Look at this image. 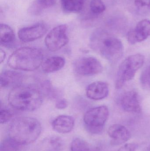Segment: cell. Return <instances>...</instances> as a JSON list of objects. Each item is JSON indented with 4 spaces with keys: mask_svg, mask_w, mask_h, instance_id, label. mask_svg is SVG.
Segmentation results:
<instances>
[{
    "mask_svg": "<svg viewBox=\"0 0 150 151\" xmlns=\"http://www.w3.org/2000/svg\"><path fill=\"white\" fill-rule=\"evenodd\" d=\"M90 46L112 64L117 63L122 57L124 47L120 40L106 32L98 30L90 39Z\"/></svg>",
    "mask_w": 150,
    "mask_h": 151,
    "instance_id": "obj_1",
    "label": "cell"
},
{
    "mask_svg": "<svg viewBox=\"0 0 150 151\" xmlns=\"http://www.w3.org/2000/svg\"><path fill=\"white\" fill-rule=\"evenodd\" d=\"M8 101L14 109L24 111H33L38 109L43 103L42 92L33 85H21L10 91Z\"/></svg>",
    "mask_w": 150,
    "mask_h": 151,
    "instance_id": "obj_2",
    "label": "cell"
},
{
    "mask_svg": "<svg viewBox=\"0 0 150 151\" xmlns=\"http://www.w3.org/2000/svg\"><path fill=\"white\" fill-rule=\"evenodd\" d=\"M41 125L38 119L30 117H20L13 119L8 129L9 137L22 145L35 142L41 132Z\"/></svg>",
    "mask_w": 150,
    "mask_h": 151,
    "instance_id": "obj_3",
    "label": "cell"
},
{
    "mask_svg": "<svg viewBox=\"0 0 150 151\" xmlns=\"http://www.w3.org/2000/svg\"><path fill=\"white\" fill-rule=\"evenodd\" d=\"M44 56L41 50L37 48L24 47L13 52L8 59L10 68L16 70L32 71L42 65Z\"/></svg>",
    "mask_w": 150,
    "mask_h": 151,
    "instance_id": "obj_4",
    "label": "cell"
},
{
    "mask_svg": "<svg viewBox=\"0 0 150 151\" xmlns=\"http://www.w3.org/2000/svg\"><path fill=\"white\" fill-rule=\"evenodd\" d=\"M145 61V57L141 54L131 55L125 58L118 68L115 88H121L123 85L134 77L136 72L142 67Z\"/></svg>",
    "mask_w": 150,
    "mask_h": 151,
    "instance_id": "obj_5",
    "label": "cell"
},
{
    "mask_svg": "<svg viewBox=\"0 0 150 151\" xmlns=\"http://www.w3.org/2000/svg\"><path fill=\"white\" fill-rule=\"evenodd\" d=\"M109 114V110L106 106H100L88 110L84 116V122L87 130L92 134L101 133Z\"/></svg>",
    "mask_w": 150,
    "mask_h": 151,
    "instance_id": "obj_6",
    "label": "cell"
},
{
    "mask_svg": "<svg viewBox=\"0 0 150 151\" xmlns=\"http://www.w3.org/2000/svg\"><path fill=\"white\" fill-rule=\"evenodd\" d=\"M67 25H60L53 28L45 38V42L48 49L52 52L57 51L66 46L69 42L67 35Z\"/></svg>",
    "mask_w": 150,
    "mask_h": 151,
    "instance_id": "obj_7",
    "label": "cell"
},
{
    "mask_svg": "<svg viewBox=\"0 0 150 151\" xmlns=\"http://www.w3.org/2000/svg\"><path fill=\"white\" fill-rule=\"evenodd\" d=\"M74 68L77 73L82 76L97 75L103 71L102 64L92 57H85L77 59L74 63Z\"/></svg>",
    "mask_w": 150,
    "mask_h": 151,
    "instance_id": "obj_8",
    "label": "cell"
},
{
    "mask_svg": "<svg viewBox=\"0 0 150 151\" xmlns=\"http://www.w3.org/2000/svg\"><path fill=\"white\" fill-rule=\"evenodd\" d=\"M47 30L45 24L37 23L20 29L18 32V38L23 42H31L41 38L45 34Z\"/></svg>",
    "mask_w": 150,
    "mask_h": 151,
    "instance_id": "obj_9",
    "label": "cell"
},
{
    "mask_svg": "<svg viewBox=\"0 0 150 151\" xmlns=\"http://www.w3.org/2000/svg\"><path fill=\"white\" fill-rule=\"evenodd\" d=\"M150 36V20L143 19L138 22L134 29L127 34L128 42L135 44L145 40Z\"/></svg>",
    "mask_w": 150,
    "mask_h": 151,
    "instance_id": "obj_10",
    "label": "cell"
},
{
    "mask_svg": "<svg viewBox=\"0 0 150 151\" xmlns=\"http://www.w3.org/2000/svg\"><path fill=\"white\" fill-rule=\"evenodd\" d=\"M119 104L122 108L127 112L136 114L141 112L138 94L134 91H129L124 93L120 99Z\"/></svg>",
    "mask_w": 150,
    "mask_h": 151,
    "instance_id": "obj_11",
    "label": "cell"
},
{
    "mask_svg": "<svg viewBox=\"0 0 150 151\" xmlns=\"http://www.w3.org/2000/svg\"><path fill=\"white\" fill-rule=\"evenodd\" d=\"M108 85L105 82L98 81L92 83L87 86L86 96L90 99L93 100H102L109 94Z\"/></svg>",
    "mask_w": 150,
    "mask_h": 151,
    "instance_id": "obj_12",
    "label": "cell"
},
{
    "mask_svg": "<svg viewBox=\"0 0 150 151\" xmlns=\"http://www.w3.org/2000/svg\"><path fill=\"white\" fill-rule=\"evenodd\" d=\"M108 134L112 138L111 143L113 145L122 144L127 142L131 137L129 130L123 125L116 124L108 129Z\"/></svg>",
    "mask_w": 150,
    "mask_h": 151,
    "instance_id": "obj_13",
    "label": "cell"
},
{
    "mask_svg": "<svg viewBox=\"0 0 150 151\" xmlns=\"http://www.w3.org/2000/svg\"><path fill=\"white\" fill-rule=\"evenodd\" d=\"M23 79V75L20 73L11 70L4 71L0 76V85L1 88H13L21 85Z\"/></svg>",
    "mask_w": 150,
    "mask_h": 151,
    "instance_id": "obj_14",
    "label": "cell"
},
{
    "mask_svg": "<svg viewBox=\"0 0 150 151\" xmlns=\"http://www.w3.org/2000/svg\"><path fill=\"white\" fill-rule=\"evenodd\" d=\"M74 118L69 115H60L52 122V127L54 130L60 134L70 133L74 128Z\"/></svg>",
    "mask_w": 150,
    "mask_h": 151,
    "instance_id": "obj_15",
    "label": "cell"
},
{
    "mask_svg": "<svg viewBox=\"0 0 150 151\" xmlns=\"http://www.w3.org/2000/svg\"><path fill=\"white\" fill-rule=\"evenodd\" d=\"M65 63V59L61 57H50L43 61L41 65L42 70L45 73L55 72L62 69Z\"/></svg>",
    "mask_w": 150,
    "mask_h": 151,
    "instance_id": "obj_16",
    "label": "cell"
},
{
    "mask_svg": "<svg viewBox=\"0 0 150 151\" xmlns=\"http://www.w3.org/2000/svg\"><path fill=\"white\" fill-rule=\"evenodd\" d=\"M16 41V36L13 29L8 25L1 24L0 26L1 44L5 47L12 46Z\"/></svg>",
    "mask_w": 150,
    "mask_h": 151,
    "instance_id": "obj_17",
    "label": "cell"
},
{
    "mask_svg": "<svg viewBox=\"0 0 150 151\" xmlns=\"http://www.w3.org/2000/svg\"><path fill=\"white\" fill-rule=\"evenodd\" d=\"M56 0H34L29 7V12L34 15H39L45 9L53 6Z\"/></svg>",
    "mask_w": 150,
    "mask_h": 151,
    "instance_id": "obj_18",
    "label": "cell"
},
{
    "mask_svg": "<svg viewBox=\"0 0 150 151\" xmlns=\"http://www.w3.org/2000/svg\"><path fill=\"white\" fill-rule=\"evenodd\" d=\"M85 0H61L62 8L66 13H77L82 10Z\"/></svg>",
    "mask_w": 150,
    "mask_h": 151,
    "instance_id": "obj_19",
    "label": "cell"
},
{
    "mask_svg": "<svg viewBox=\"0 0 150 151\" xmlns=\"http://www.w3.org/2000/svg\"><path fill=\"white\" fill-rule=\"evenodd\" d=\"M70 149L71 151H100L99 147L91 145L80 138H76L73 140Z\"/></svg>",
    "mask_w": 150,
    "mask_h": 151,
    "instance_id": "obj_20",
    "label": "cell"
},
{
    "mask_svg": "<svg viewBox=\"0 0 150 151\" xmlns=\"http://www.w3.org/2000/svg\"><path fill=\"white\" fill-rule=\"evenodd\" d=\"M26 146L8 137L1 142L0 151H23Z\"/></svg>",
    "mask_w": 150,
    "mask_h": 151,
    "instance_id": "obj_21",
    "label": "cell"
},
{
    "mask_svg": "<svg viewBox=\"0 0 150 151\" xmlns=\"http://www.w3.org/2000/svg\"><path fill=\"white\" fill-rule=\"evenodd\" d=\"M90 9L94 14H100L105 10L106 7L102 0H91L90 3Z\"/></svg>",
    "mask_w": 150,
    "mask_h": 151,
    "instance_id": "obj_22",
    "label": "cell"
},
{
    "mask_svg": "<svg viewBox=\"0 0 150 151\" xmlns=\"http://www.w3.org/2000/svg\"><path fill=\"white\" fill-rule=\"evenodd\" d=\"M140 82L144 88L150 90V66L143 71L140 77Z\"/></svg>",
    "mask_w": 150,
    "mask_h": 151,
    "instance_id": "obj_23",
    "label": "cell"
},
{
    "mask_svg": "<svg viewBox=\"0 0 150 151\" xmlns=\"http://www.w3.org/2000/svg\"><path fill=\"white\" fill-rule=\"evenodd\" d=\"M13 115V112L9 109L1 106L0 110V122L1 124H4L9 121Z\"/></svg>",
    "mask_w": 150,
    "mask_h": 151,
    "instance_id": "obj_24",
    "label": "cell"
},
{
    "mask_svg": "<svg viewBox=\"0 0 150 151\" xmlns=\"http://www.w3.org/2000/svg\"><path fill=\"white\" fill-rule=\"evenodd\" d=\"M50 144L55 150H59L62 147L63 141L60 137H53L50 139Z\"/></svg>",
    "mask_w": 150,
    "mask_h": 151,
    "instance_id": "obj_25",
    "label": "cell"
},
{
    "mask_svg": "<svg viewBox=\"0 0 150 151\" xmlns=\"http://www.w3.org/2000/svg\"><path fill=\"white\" fill-rule=\"evenodd\" d=\"M136 145L134 143H127L124 145L117 151H135Z\"/></svg>",
    "mask_w": 150,
    "mask_h": 151,
    "instance_id": "obj_26",
    "label": "cell"
},
{
    "mask_svg": "<svg viewBox=\"0 0 150 151\" xmlns=\"http://www.w3.org/2000/svg\"><path fill=\"white\" fill-rule=\"evenodd\" d=\"M135 4L139 8L148 7L150 5V0H135Z\"/></svg>",
    "mask_w": 150,
    "mask_h": 151,
    "instance_id": "obj_27",
    "label": "cell"
},
{
    "mask_svg": "<svg viewBox=\"0 0 150 151\" xmlns=\"http://www.w3.org/2000/svg\"><path fill=\"white\" fill-rule=\"evenodd\" d=\"M68 106V102L66 99H61L56 101L55 104V107L57 109H63L66 108Z\"/></svg>",
    "mask_w": 150,
    "mask_h": 151,
    "instance_id": "obj_28",
    "label": "cell"
},
{
    "mask_svg": "<svg viewBox=\"0 0 150 151\" xmlns=\"http://www.w3.org/2000/svg\"><path fill=\"white\" fill-rule=\"evenodd\" d=\"M6 57V54L4 51L1 49V52H0V61H1V63L2 62H4V59Z\"/></svg>",
    "mask_w": 150,
    "mask_h": 151,
    "instance_id": "obj_29",
    "label": "cell"
},
{
    "mask_svg": "<svg viewBox=\"0 0 150 151\" xmlns=\"http://www.w3.org/2000/svg\"><path fill=\"white\" fill-rule=\"evenodd\" d=\"M147 151H150V145H149V147H148Z\"/></svg>",
    "mask_w": 150,
    "mask_h": 151,
    "instance_id": "obj_30",
    "label": "cell"
}]
</instances>
